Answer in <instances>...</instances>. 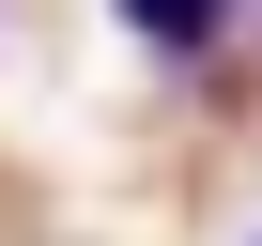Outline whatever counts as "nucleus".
Here are the masks:
<instances>
[{"label":"nucleus","instance_id":"obj_1","mask_svg":"<svg viewBox=\"0 0 262 246\" xmlns=\"http://www.w3.org/2000/svg\"><path fill=\"white\" fill-rule=\"evenodd\" d=\"M108 16L139 31L155 62H201V46H231V16H247V0H108Z\"/></svg>","mask_w":262,"mask_h":246}]
</instances>
